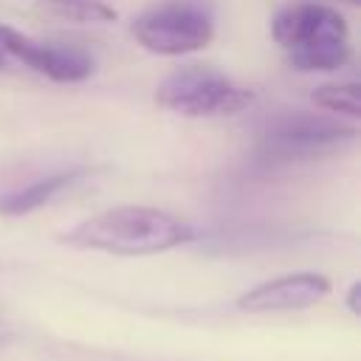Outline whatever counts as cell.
I'll return each mask as SVG.
<instances>
[{
    "label": "cell",
    "mask_w": 361,
    "mask_h": 361,
    "mask_svg": "<svg viewBox=\"0 0 361 361\" xmlns=\"http://www.w3.org/2000/svg\"><path fill=\"white\" fill-rule=\"evenodd\" d=\"M8 62H23L34 73H42L54 82H82L93 73V56L79 45L65 42H39L17 28L0 25V68Z\"/></svg>",
    "instance_id": "cell-6"
},
{
    "label": "cell",
    "mask_w": 361,
    "mask_h": 361,
    "mask_svg": "<svg viewBox=\"0 0 361 361\" xmlns=\"http://www.w3.org/2000/svg\"><path fill=\"white\" fill-rule=\"evenodd\" d=\"M85 175H87L85 166H73V169H59V172L42 175V178H37L25 186L0 192V214L3 217H20V214H28V212H37L45 203H51L59 192L79 183Z\"/></svg>",
    "instance_id": "cell-8"
},
{
    "label": "cell",
    "mask_w": 361,
    "mask_h": 361,
    "mask_svg": "<svg viewBox=\"0 0 361 361\" xmlns=\"http://www.w3.org/2000/svg\"><path fill=\"white\" fill-rule=\"evenodd\" d=\"M358 135L355 127L338 118L316 113H282L262 124L254 144V158L265 166H285L296 161H313L336 152Z\"/></svg>",
    "instance_id": "cell-3"
},
{
    "label": "cell",
    "mask_w": 361,
    "mask_h": 361,
    "mask_svg": "<svg viewBox=\"0 0 361 361\" xmlns=\"http://www.w3.org/2000/svg\"><path fill=\"white\" fill-rule=\"evenodd\" d=\"M155 102L164 110L200 118V116H231L254 102V90L231 82L226 73L209 65H183L166 73L155 90Z\"/></svg>",
    "instance_id": "cell-4"
},
{
    "label": "cell",
    "mask_w": 361,
    "mask_h": 361,
    "mask_svg": "<svg viewBox=\"0 0 361 361\" xmlns=\"http://www.w3.org/2000/svg\"><path fill=\"white\" fill-rule=\"evenodd\" d=\"M347 3H358V0H347Z\"/></svg>",
    "instance_id": "cell-12"
},
{
    "label": "cell",
    "mask_w": 361,
    "mask_h": 361,
    "mask_svg": "<svg viewBox=\"0 0 361 361\" xmlns=\"http://www.w3.org/2000/svg\"><path fill=\"white\" fill-rule=\"evenodd\" d=\"M330 293V279L316 271H299L285 274L268 282H259L257 288L245 290L237 299L240 310L248 313H282V310H305L322 302Z\"/></svg>",
    "instance_id": "cell-7"
},
{
    "label": "cell",
    "mask_w": 361,
    "mask_h": 361,
    "mask_svg": "<svg viewBox=\"0 0 361 361\" xmlns=\"http://www.w3.org/2000/svg\"><path fill=\"white\" fill-rule=\"evenodd\" d=\"M34 14L59 23H113L118 14L104 0H37Z\"/></svg>",
    "instance_id": "cell-9"
},
{
    "label": "cell",
    "mask_w": 361,
    "mask_h": 361,
    "mask_svg": "<svg viewBox=\"0 0 361 361\" xmlns=\"http://www.w3.org/2000/svg\"><path fill=\"white\" fill-rule=\"evenodd\" d=\"M133 37L141 48L161 56L200 51L214 37L212 11L195 0H169L133 20Z\"/></svg>",
    "instance_id": "cell-5"
},
{
    "label": "cell",
    "mask_w": 361,
    "mask_h": 361,
    "mask_svg": "<svg viewBox=\"0 0 361 361\" xmlns=\"http://www.w3.org/2000/svg\"><path fill=\"white\" fill-rule=\"evenodd\" d=\"M271 37L288 54L290 68L305 73L338 71L350 59L347 20L324 3L285 6L271 23Z\"/></svg>",
    "instance_id": "cell-2"
},
{
    "label": "cell",
    "mask_w": 361,
    "mask_h": 361,
    "mask_svg": "<svg viewBox=\"0 0 361 361\" xmlns=\"http://www.w3.org/2000/svg\"><path fill=\"white\" fill-rule=\"evenodd\" d=\"M358 293H361V285L353 282V288H350V293H347V307H350L353 313H358Z\"/></svg>",
    "instance_id": "cell-11"
},
{
    "label": "cell",
    "mask_w": 361,
    "mask_h": 361,
    "mask_svg": "<svg viewBox=\"0 0 361 361\" xmlns=\"http://www.w3.org/2000/svg\"><path fill=\"white\" fill-rule=\"evenodd\" d=\"M313 104L330 113H341L350 118L361 116V90L358 82H336V85H319L313 90Z\"/></svg>",
    "instance_id": "cell-10"
},
{
    "label": "cell",
    "mask_w": 361,
    "mask_h": 361,
    "mask_svg": "<svg viewBox=\"0 0 361 361\" xmlns=\"http://www.w3.org/2000/svg\"><path fill=\"white\" fill-rule=\"evenodd\" d=\"M192 237H195L192 226L161 209L116 206L76 223L59 240L73 248L104 251L118 257H141V254H161L178 248Z\"/></svg>",
    "instance_id": "cell-1"
}]
</instances>
